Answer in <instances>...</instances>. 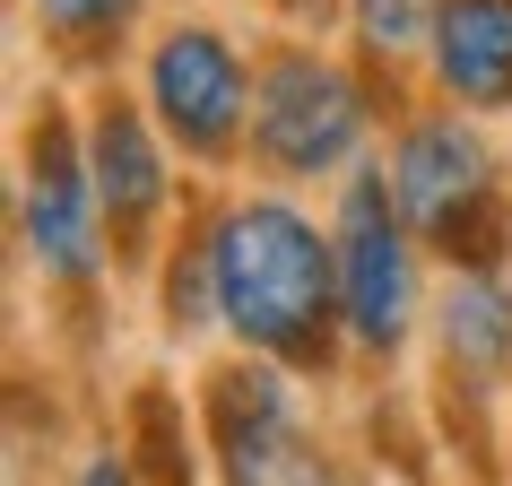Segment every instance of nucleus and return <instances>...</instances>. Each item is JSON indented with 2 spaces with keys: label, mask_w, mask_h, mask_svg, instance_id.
Listing matches in <instances>:
<instances>
[{
  "label": "nucleus",
  "mask_w": 512,
  "mask_h": 486,
  "mask_svg": "<svg viewBox=\"0 0 512 486\" xmlns=\"http://www.w3.org/2000/svg\"><path fill=\"white\" fill-rule=\"evenodd\" d=\"M330 270H339V252H322V235L278 200L226 209V226L209 235V304L270 356H322Z\"/></svg>",
  "instance_id": "obj_1"
},
{
  "label": "nucleus",
  "mask_w": 512,
  "mask_h": 486,
  "mask_svg": "<svg viewBox=\"0 0 512 486\" xmlns=\"http://www.w3.org/2000/svg\"><path fill=\"white\" fill-rule=\"evenodd\" d=\"M391 200L400 217L417 226L426 243L443 252H469L486 261L495 235H504V209H495V157H486L478 131H460V122H417L400 139V157H391Z\"/></svg>",
  "instance_id": "obj_2"
},
{
  "label": "nucleus",
  "mask_w": 512,
  "mask_h": 486,
  "mask_svg": "<svg viewBox=\"0 0 512 486\" xmlns=\"http://www.w3.org/2000/svg\"><path fill=\"white\" fill-rule=\"evenodd\" d=\"M365 131V96H356L330 61L313 53H278L252 87V148L278 165V174H322L339 165Z\"/></svg>",
  "instance_id": "obj_3"
},
{
  "label": "nucleus",
  "mask_w": 512,
  "mask_h": 486,
  "mask_svg": "<svg viewBox=\"0 0 512 486\" xmlns=\"http://www.w3.org/2000/svg\"><path fill=\"white\" fill-rule=\"evenodd\" d=\"M339 304L365 348H391L408 330V217L391 183H348L339 209Z\"/></svg>",
  "instance_id": "obj_4"
},
{
  "label": "nucleus",
  "mask_w": 512,
  "mask_h": 486,
  "mask_svg": "<svg viewBox=\"0 0 512 486\" xmlns=\"http://www.w3.org/2000/svg\"><path fill=\"white\" fill-rule=\"evenodd\" d=\"M148 96H157V122L183 139V148H200V157L235 148V131H243V61L226 53L209 27H183V35L157 44Z\"/></svg>",
  "instance_id": "obj_5"
},
{
  "label": "nucleus",
  "mask_w": 512,
  "mask_h": 486,
  "mask_svg": "<svg viewBox=\"0 0 512 486\" xmlns=\"http://www.w3.org/2000/svg\"><path fill=\"white\" fill-rule=\"evenodd\" d=\"M96 174L79 165L61 122H35L27 139V252L53 278H87L96 270Z\"/></svg>",
  "instance_id": "obj_6"
},
{
  "label": "nucleus",
  "mask_w": 512,
  "mask_h": 486,
  "mask_svg": "<svg viewBox=\"0 0 512 486\" xmlns=\"http://www.w3.org/2000/svg\"><path fill=\"white\" fill-rule=\"evenodd\" d=\"M209 426H217L226 486H278L287 469H296V417H287L278 374H261V365L209 374Z\"/></svg>",
  "instance_id": "obj_7"
},
{
  "label": "nucleus",
  "mask_w": 512,
  "mask_h": 486,
  "mask_svg": "<svg viewBox=\"0 0 512 486\" xmlns=\"http://www.w3.org/2000/svg\"><path fill=\"white\" fill-rule=\"evenodd\" d=\"M434 70L460 105H512V0H443Z\"/></svg>",
  "instance_id": "obj_8"
},
{
  "label": "nucleus",
  "mask_w": 512,
  "mask_h": 486,
  "mask_svg": "<svg viewBox=\"0 0 512 486\" xmlns=\"http://www.w3.org/2000/svg\"><path fill=\"white\" fill-rule=\"evenodd\" d=\"M87 174H96V209H105V226L122 243L157 217V200H165V165H157V148H148V131H139V113H122V105H105L96 113V131H87Z\"/></svg>",
  "instance_id": "obj_9"
},
{
  "label": "nucleus",
  "mask_w": 512,
  "mask_h": 486,
  "mask_svg": "<svg viewBox=\"0 0 512 486\" xmlns=\"http://www.w3.org/2000/svg\"><path fill=\"white\" fill-rule=\"evenodd\" d=\"M443 348H452V365H469V374L512 365V296L486 270L460 278L452 296H443Z\"/></svg>",
  "instance_id": "obj_10"
},
{
  "label": "nucleus",
  "mask_w": 512,
  "mask_h": 486,
  "mask_svg": "<svg viewBox=\"0 0 512 486\" xmlns=\"http://www.w3.org/2000/svg\"><path fill=\"white\" fill-rule=\"evenodd\" d=\"M139 0H35V18L53 27V44H70V53H96L113 27H131Z\"/></svg>",
  "instance_id": "obj_11"
},
{
  "label": "nucleus",
  "mask_w": 512,
  "mask_h": 486,
  "mask_svg": "<svg viewBox=\"0 0 512 486\" xmlns=\"http://www.w3.org/2000/svg\"><path fill=\"white\" fill-rule=\"evenodd\" d=\"M434 18H443V0H356V27L374 53H408L417 35H434Z\"/></svg>",
  "instance_id": "obj_12"
},
{
  "label": "nucleus",
  "mask_w": 512,
  "mask_h": 486,
  "mask_svg": "<svg viewBox=\"0 0 512 486\" xmlns=\"http://www.w3.org/2000/svg\"><path fill=\"white\" fill-rule=\"evenodd\" d=\"M79 486H122V460H113V452H96V460H87V478Z\"/></svg>",
  "instance_id": "obj_13"
}]
</instances>
